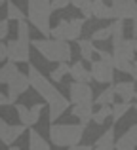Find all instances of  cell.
Wrapping results in <instances>:
<instances>
[{
  "instance_id": "1",
  "label": "cell",
  "mask_w": 137,
  "mask_h": 150,
  "mask_svg": "<svg viewBox=\"0 0 137 150\" xmlns=\"http://www.w3.org/2000/svg\"><path fill=\"white\" fill-rule=\"evenodd\" d=\"M27 76H29L31 88H34V91L48 103V106H61V105L69 106V101L65 99L55 88H53V84L34 65H29V72H27Z\"/></svg>"
},
{
  "instance_id": "3",
  "label": "cell",
  "mask_w": 137,
  "mask_h": 150,
  "mask_svg": "<svg viewBox=\"0 0 137 150\" xmlns=\"http://www.w3.org/2000/svg\"><path fill=\"white\" fill-rule=\"evenodd\" d=\"M84 135V125L80 124H52L50 125V141L55 146H76Z\"/></svg>"
},
{
  "instance_id": "42",
  "label": "cell",
  "mask_w": 137,
  "mask_h": 150,
  "mask_svg": "<svg viewBox=\"0 0 137 150\" xmlns=\"http://www.w3.org/2000/svg\"><path fill=\"white\" fill-rule=\"evenodd\" d=\"M4 2H6V0H0V6H2V4H4Z\"/></svg>"
},
{
  "instance_id": "37",
  "label": "cell",
  "mask_w": 137,
  "mask_h": 150,
  "mask_svg": "<svg viewBox=\"0 0 137 150\" xmlns=\"http://www.w3.org/2000/svg\"><path fill=\"white\" fill-rule=\"evenodd\" d=\"M70 150H93L89 144H76V146H72Z\"/></svg>"
},
{
  "instance_id": "25",
  "label": "cell",
  "mask_w": 137,
  "mask_h": 150,
  "mask_svg": "<svg viewBox=\"0 0 137 150\" xmlns=\"http://www.w3.org/2000/svg\"><path fill=\"white\" fill-rule=\"evenodd\" d=\"M111 38L116 42L124 40V21H120V19H116V21H112L111 25Z\"/></svg>"
},
{
  "instance_id": "16",
  "label": "cell",
  "mask_w": 137,
  "mask_h": 150,
  "mask_svg": "<svg viewBox=\"0 0 137 150\" xmlns=\"http://www.w3.org/2000/svg\"><path fill=\"white\" fill-rule=\"evenodd\" d=\"M17 74H19L17 63H13V61L4 63V65L0 67V84H10Z\"/></svg>"
},
{
  "instance_id": "8",
  "label": "cell",
  "mask_w": 137,
  "mask_h": 150,
  "mask_svg": "<svg viewBox=\"0 0 137 150\" xmlns=\"http://www.w3.org/2000/svg\"><path fill=\"white\" fill-rule=\"evenodd\" d=\"M92 78L99 84H111L114 80V65H112V57L109 59H97L92 63Z\"/></svg>"
},
{
  "instance_id": "12",
  "label": "cell",
  "mask_w": 137,
  "mask_h": 150,
  "mask_svg": "<svg viewBox=\"0 0 137 150\" xmlns=\"http://www.w3.org/2000/svg\"><path fill=\"white\" fill-rule=\"evenodd\" d=\"M112 13L116 19H133L137 13V2L135 0H112Z\"/></svg>"
},
{
  "instance_id": "26",
  "label": "cell",
  "mask_w": 137,
  "mask_h": 150,
  "mask_svg": "<svg viewBox=\"0 0 137 150\" xmlns=\"http://www.w3.org/2000/svg\"><path fill=\"white\" fill-rule=\"evenodd\" d=\"M111 114H112V108H111V106H101L97 112H93L92 120L95 122L97 125H103L105 122H107V118H111Z\"/></svg>"
},
{
  "instance_id": "4",
  "label": "cell",
  "mask_w": 137,
  "mask_h": 150,
  "mask_svg": "<svg viewBox=\"0 0 137 150\" xmlns=\"http://www.w3.org/2000/svg\"><path fill=\"white\" fill-rule=\"evenodd\" d=\"M52 2L50 0H29V10H27V17H29L31 25L36 27L38 33L50 36L52 27H50V15H52Z\"/></svg>"
},
{
  "instance_id": "41",
  "label": "cell",
  "mask_w": 137,
  "mask_h": 150,
  "mask_svg": "<svg viewBox=\"0 0 137 150\" xmlns=\"http://www.w3.org/2000/svg\"><path fill=\"white\" fill-rule=\"evenodd\" d=\"M10 150H21V148H17V146H10Z\"/></svg>"
},
{
  "instance_id": "27",
  "label": "cell",
  "mask_w": 137,
  "mask_h": 150,
  "mask_svg": "<svg viewBox=\"0 0 137 150\" xmlns=\"http://www.w3.org/2000/svg\"><path fill=\"white\" fill-rule=\"evenodd\" d=\"M69 72H70V67H69V63H59V67L52 70L50 78H52L53 82H57V84H59V82L63 80V76H65V74H69Z\"/></svg>"
},
{
  "instance_id": "40",
  "label": "cell",
  "mask_w": 137,
  "mask_h": 150,
  "mask_svg": "<svg viewBox=\"0 0 137 150\" xmlns=\"http://www.w3.org/2000/svg\"><path fill=\"white\" fill-rule=\"evenodd\" d=\"M131 42H133V50H135V53H137V38H135V40H131Z\"/></svg>"
},
{
  "instance_id": "14",
  "label": "cell",
  "mask_w": 137,
  "mask_h": 150,
  "mask_svg": "<svg viewBox=\"0 0 137 150\" xmlns=\"http://www.w3.org/2000/svg\"><path fill=\"white\" fill-rule=\"evenodd\" d=\"M92 15L97 19H114L112 8L107 6L103 0H93L92 2Z\"/></svg>"
},
{
  "instance_id": "32",
  "label": "cell",
  "mask_w": 137,
  "mask_h": 150,
  "mask_svg": "<svg viewBox=\"0 0 137 150\" xmlns=\"http://www.w3.org/2000/svg\"><path fill=\"white\" fill-rule=\"evenodd\" d=\"M124 137H126V139H130V143H131V144H133V146L137 148V124L131 125V127L128 129L126 133H124Z\"/></svg>"
},
{
  "instance_id": "18",
  "label": "cell",
  "mask_w": 137,
  "mask_h": 150,
  "mask_svg": "<svg viewBox=\"0 0 137 150\" xmlns=\"http://www.w3.org/2000/svg\"><path fill=\"white\" fill-rule=\"evenodd\" d=\"M93 150H114V129H107L99 139L95 141Z\"/></svg>"
},
{
  "instance_id": "31",
  "label": "cell",
  "mask_w": 137,
  "mask_h": 150,
  "mask_svg": "<svg viewBox=\"0 0 137 150\" xmlns=\"http://www.w3.org/2000/svg\"><path fill=\"white\" fill-rule=\"evenodd\" d=\"M44 108H46L44 103H38V105L31 106V116H33V122H34V124L40 120V114H42V110H44Z\"/></svg>"
},
{
  "instance_id": "13",
  "label": "cell",
  "mask_w": 137,
  "mask_h": 150,
  "mask_svg": "<svg viewBox=\"0 0 137 150\" xmlns=\"http://www.w3.org/2000/svg\"><path fill=\"white\" fill-rule=\"evenodd\" d=\"M72 116L74 118H78V122H80V125H84L86 127V124H88L89 120H92V116H93V103H80V105H72Z\"/></svg>"
},
{
  "instance_id": "10",
  "label": "cell",
  "mask_w": 137,
  "mask_h": 150,
  "mask_svg": "<svg viewBox=\"0 0 137 150\" xmlns=\"http://www.w3.org/2000/svg\"><path fill=\"white\" fill-rule=\"evenodd\" d=\"M27 131V127L23 124H17V125H11L8 124L4 118H0V141L8 146H13V143Z\"/></svg>"
},
{
  "instance_id": "43",
  "label": "cell",
  "mask_w": 137,
  "mask_h": 150,
  "mask_svg": "<svg viewBox=\"0 0 137 150\" xmlns=\"http://www.w3.org/2000/svg\"><path fill=\"white\" fill-rule=\"evenodd\" d=\"M133 99H137V89H135V97H133Z\"/></svg>"
},
{
  "instance_id": "38",
  "label": "cell",
  "mask_w": 137,
  "mask_h": 150,
  "mask_svg": "<svg viewBox=\"0 0 137 150\" xmlns=\"http://www.w3.org/2000/svg\"><path fill=\"white\" fill-rule=\"evenodd\" d=\"M131 76H133V80H137V61H133V65H131Z\"/></svg>"
},
{
  "instance_id": "15",
  "label": "cell",
  "mask_w": 137,
  "mask_h": 150,
  "mask_svg": "<svg viewBox=\"0 0 137 150\" xmlns=\"http://www.w3.org/2000/svg\"><path fill=\"white\" fill-rule=\"evenodd\" d=\"M114 93L118 97H122L124 103H130L135 97V84L133 82H118L114 86Z\"/></svg>"
},
{
  "instance_id": "44",
  "label": "cell",
  "mask_w": 137,
  "mask_h": 150,
  "mask_svg": "<svg viewBox=\"0 0 137 150\" xmlns=\"http://www.w3.org/2000/svg\"><path fill=\"white\" fill-rule=\"evenodd\" d=\"M135 108H137V105H135Z\"/></svg>"
},
{
  "instance_id": "20",
  "label": "cell",
  "mask_w": 137,
  "mask_h": 150,
  "mask_svg": "<svg viewBox=\"0 0 137 150\" xmlns=\"http://www.w3.org/2000/svg\"><path fill=\"white\" fill-rule=\"evenodd\" d=\"M15 110H17V118H19V122H21L25 127H33L34 125V122H33V116H31V108H27L25 105H17L15 103Z\"/></svg>"
},
{
  "instance_id": "17",
  "label": "cell",
  "mask_w": 137,
  "mask_h": 150,
  "mask_svg": "<svg viewBox=\"0 0 137 150\" xmlns=\"http://www.w3.org/2000/svg\"><path fill=\"white\" fill-rule=\"evenodd\" d=\"M69 74L74 78V82H84V84H89V82L93 80L92 72H89L88 69H84L82 63H74V65L70 67V72Z\"/></svg>"
},
{
  "instance_id": "35",
  "label": "cell",
  "mask_w": 137,
  "mask_h": 150,
  "mask_svg": "<svg viewBox=\"0 0 137 150\" xmlns=\"http://www.w3.org/2000/svg\"><path fill=\"white\" fill-rule=\"evenodd\" d=\"M8 59V48L6 44H2V40H0V63H4Z\"/></svg>"
},
{
  "instance_id": "21",
  "label": "cell",
  "mask_w": 137,
  "mask_h": 150,
  "mask_svg": "<svg viewBox=\"0 0 137 150\" xmlns=\"http://www.w3.org/2000/svg\"><path fill=\"white\" fill-rule=\"evenodd\" d=\"M92 2H93V0H70V4H72L76 10L82 11V19L93 17V15H92Z\"/></svg>"
},
{
  "instance_id": "34",
  "label": "cell",
  "mask_w": 137,
  "mask_h": 150,
  "mask_svg": "<svg viewBox=\"0 0 137 150\" xmlns=\"http://www.w3.org/2000/svg\"><path fill=\"white\" fill-rule=\"evenodd\" d=\"M50 2H52V10L55 11V10H63V8H67L70 4V0H50Z\"/></svg>"
},
{
  "instance_id": "6",
  "label": "cell",
  "mask_w": 137,
  "mask_h": 150,
  "mask_svg": "<svg viewBox=\"0 0 137 150\" xmlns=\"http://www.w3.org/2000/svg\"><path fill=\"white\" fill-rule=\"evenodd\" d=\"M82 25H84V19L82 17L61 19L52 29L50 36H53V40H63V42L78 40V38H80V33H82Z\"/></svg>"
},
{
  "instance_id": "23",
  "label": "cell",
  "mask_w": 137,
  "mask_h": 150,
  "mask_svg": "<svg viewBox=\"0 0 137 150\" xmlns=\"http://www.w3.org/2000/svg\"><path fill=\"white\" fill-rule=\"evenodd\" d=\"M78 48H80V55L86 59V61H92V59H93L95 48H93L92 40H78Z\"/></svg>"
},
{
  "instance_id": "24",
  "label": "cell",
  "mask_w": 137,
  "mask_h": 150,
  "mask_svg": "<svg viewBox=\"0 0 137 150\" xmlns=\"http://www.w3.org/2000/svg\"><path fill=\"white\" fill-rule=\"evenodd\" d=\"M111 108H112V114H111L112 122H118V120H122V116L131 108V105L130 103H118V105H112Z\"/></svg>"
},
{
  "instance_id": "29",
  "label": "cell",
  "mask_w": 137,
  "mask_h": 150,
  "mask_svg": "<svg viewBox=\"0 0 137 150\" xmlns=\"http://www.w3.org/2000/svg\"><path fill=\"white\" fill-rule=\"evenodd\" d=\"M111 38V27H101L92 34V42H105Z\"/></svg>"
},
{
  "instance_id": "2",
  "label": "cell",
  "mask_w": 137,
  "mask_h": 150,
  "mask_svg": "<svg viewBox=\"0 0 137 150\" xmlns=\"http://www.w3.org/2000/svg\"><path fill=\"white\" fill-rule=\"evenodd\" d=\"M31 44L36 48V51L46 59V61L69 63L70 57H72V50H70L69 42H63V40H48V38H40V40H33Z\"/></svg>"
},
{
  "instance_id": "28",
  "label": "cell",
  "mask_w": 137,
  "mask_h": 150,
  "mask_svg": "<svg viewBox=\"0 0 137 150\" xmlns=\"http://www.w3.org/2000/svg\"><path fill=\"white\" fill-rule=\"evenodd\" d=\"M6 19H8V21H21V19H25V15H23V11L19 10V8L15 6L13 2H8Z\"/></svg>"
},
{
  "instance_id": "39",
  "label": "cell",
  "mask_w": 137,
  "mask_h": 150,
  "mask_svg": "<svg viewBox=\"0 0 137 150\" xmlns=\"http://www.w3.org/2000/svg\"><path fill=\"white\" fill-rule=\"evenodd\" d=\"M131 21H133V30H131V34H133V36H137V13H135V17L131 19Z\"/></svg>"
},
{
  "instance_id": "5",
  "label": "cell",
  "mask_w": 137,
  "mask_h": 150,
  "mask_svg": "<svg viewBox=\"0 0 137 150\" xmlns=\"http://www.w3.org/2000/svg\"><path fill=\"white\" fill-rule=\"evenodd\" d=\"M133 57H135V50H133V42L131 40H120L112 46V65L116 70L124 74H131V65H133Z\"/></svg>"
},
{
  "instance_id": "9",
  "label": "cell",
  "mask_w": 137,
  "mask_h": 150,
  "mask_svg": "<svg viewBox=\"0 0 137 150\" xmlns=\"http://www.w3.org/2000/svg\"><path fill=\"white\" fill-rule=\"evenodd\" d=\"M69 99L72 105H80V103H93V91L89 84L84 82H72L69 86Z\"/></svg>"
},
{
  "instance_id": "36",
  "label": "cell",
  "mask_w": 137,
  "mask_h": 150,
  "mask_svg": "<svg viewBox=\"0 0 137 150\" xmlns=\"http://www.w3.org/2000/svg\"><path fill=\"white\" fill-rule=\"evenodd\" d=\"M6 105H10V101H8V95L4 91H0V106H6Z\"/></svg>"
},
{
  "instance_id": "19",
  "label": "cell",
  "mask_w": 137,
  "mask_h": 150,
  "mask_svg": "<svg viewBox=\"0 0 137 150\" xmlns=\"http://www.w3.org/2000/svg\"><path fill=\"white\" fill-rule=\"evenodd\" d=\"M29 150H52V148H50V144L46 143V139L40 133L31 127V131H29Z\"/></svg>"
},
{
  "instance_id": "11",
  "label": "cell",
  "mask_w": 137,
  "mask_h": 150,
  "mask_svg": "<svg viewBox=\"0 0 137 150\" xmlns=\"http://www.w3.org/2000/svg\"><path fill=\"white\" fill-rule=\"evenodd\" d=\"M29 88H31L29 76L23 74V72H19L17 76L8 84V101H10V105H15V101H17Z\"/></svg>"
},
{
  "instance_id": "33",
  "label": "cell",
  "mask_w": 137,
  "mask_h": 150,
  "mask_svg": "<svg viewBox=\"0 0 137 150\" xmlns=\"http://www.w3.org/2000/svg\"><path fill=\"white\" fill-rule=\"evenodd\" d=\"M8 33H10V21H8V19H2V21H0V40H4V38L8 36Z\"/></svg>"
},
{
  "instance_id": "22",
  "label": "cell",
  "mask_w": 137,
  "mask_h": 150,
  "mask_svg": "<svg viewBox=\"0 0 137 150\" xmlns=\"http://www.w3.org/2000/svg\"><path fill=\"white\" fill-rule=\"evenodd\" d=\"M114 95L116 93H114V86H112V88H107L105 91H101L99 97L95 99V103L99 106H111L112 103H114Z\"/></svg>"
},
{
  "instance_id": "30",
  "label": "cell",
  "mask_w": 137,
  "mask_h": 150,
  "mask_svg": "<svg viewBox=\"0 0 137 150\" xmlns=\"http://www.w3.org/2000/svg\"><path fill=\"white\" fill-rule=\"evenodd\" d=\"M114 148H116V150H135V146L130 143V139H126L124 135L114 143Z\"/></svg>"
},
{
  "instance_id": "7",
  "label": "cell",
  "mask_w": 137,
  "mask_h": 150,
  "mask_svg": "<svg viewBox=\"0 0 137 150\" xmlns=\"http://www.w3.org/2000/svg\"><path fill=\"white\" fill-rule=\"evenodd\" d=\"M31 38H19L8 40V59L13 63H29L31 61Z\"/></svg>"
}]
</instances>
